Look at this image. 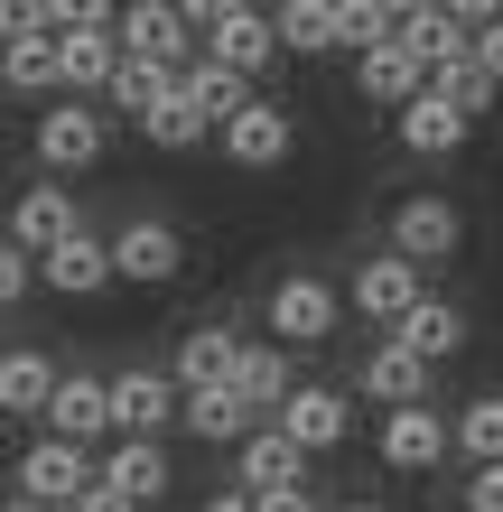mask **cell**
Segmentation results:
<instances>
[{"instance_id": "obj_31", "label": "cell", "mask_w": 503, "mask_h": 512, "mask_svg": "<svg viewBox=\"0 0 503 512\" xmlns=\"http://www.w3.org/2000/svg\"><path fill=\"white\" fill-rule=\"evenodd\" d=\"M38 280H47V261H38V252H19V243L0 252V298H10V308H19V298L38 289Z\"/></svg>"}, {"instance_id": "obj_3", "label": "cell", "mask_w": 503, "mask_h": 512, "mask_svg": "<svg viewBox=\"0 0 503 512\" xmlns=\"http://www.w3.org/2000/svg\"><path fill=\"white\" fill-rule=\"evenodd\" d=\"M429 308V270L420 261H401V252H373L364 270H354V317H373V326H401Z\"/></svg>"}, {"instance_id": "obj_7", "label": "cell", "mask_w": 503, "mask_h": 512, "mask_svg": "<svg viewBox=\"0 0 503 512\" xmlns=\"http://www.w3.org/2000/svg\"><path fill=\"white\" fill-rule=\"evenodd\" d=\"M168 419H187V382L177 373H150V364L112 373V429L122 438H159Z\"/></svg>"}, {"instance_id": "obj_4", "label": "cell", "mask_w": 503, "mask_h": 512, "mask_svg": "<svg viewBox=\"0 0 503 512\" xmlns=\"http://www.w3.org/2000/svg\"><path fill=\"white\" fill-rule=\"evenodd\" d=\"M345 317V289L317 280V270H289V280H271V336L280 345H327Z\"/></svg>"}, {"instance_id": "obj_26", "label": "cell", "mask_w": 503, "mask_h": 512, "mask_svg": "<svg viewBox=\"0 0 503 512\" xmlns=\"http://www.w3.org/2000/svg\"><path fill=\"white\" fill-rule=\"evenodd\" d=\"M457 140H466V112H448L438 94H420V103L401 112V149H410V159H448Z\"/></svg>"}, {"instance_id": "obj_38", "label": "cell", "mask_w": 503, "mask_h": 512, "mask_svg": "<svg viewBox=\"0 0 503 512\" xmlns=\"http://www.w3.org/2000/svg\"><path fill=\"white\" fill-rule=\"evenodd\" d=\"M336 512H382V503H336Z\"/></svg>"}, {"instance_id": "obj_27", "label": "cell", "mask_w": 503, "mask_h": 512, "mask_svg": "<svg viewBox=\"0 0 503 512\" xmlns=\"http://www.w3.org/2000/svg\"><path fill=\"white\" fill-rule=\"evenodd\" d=\"M457 457L466 466H503V391H476L457 410Z\"/></svg>"}, {"instance_id": "obj_1", "label": "cell", "mask_w": 503, "mask_h": 512, "mask_svg": "<svg viewBox=\"0 0 503 512\" xmlns=\"http://www.w3.org/2000/svg\"><path fill=\"white\" fill-rule=\"evenodd\" d=\"M196 28H205V66H224V75H261V66H280V19L271 10H252V0H215V10H196Z\"/></svg>"}, {"instance_id": "obj_34", "label": "cell", "mask_w": 503, "mask_h": 512, "mask_svg": "<svg viewBox=\"0 0 503 512\" xmlns=\"http://www.w3.org/2000/svg\"><path fill=\"white\" fill-rule=\"evenodd\" d=\"M196 512H261V503H252V494H243V485H224V494H205V503H196Z\"/></svg>"}, {"instance_id": "obj_32", "label": "cell", "mask_w": 503, "mask_h": 512, "mask_svg": "<svg viewBox=\"0 0 503 512\" xmlns=\"http://www.w3.org/2000/svg\"><path fill=\"white\" fill-rule=\"evenodd\" d=\"M466 512H503V466H476V475H466Z\"/></svg>"}, {"instance_id": "obj_11", "label": "cell", "mask_w": 503, "mask_h": 512, "mask_svg": "<svg viewBox=\"0 0 503 512\" xmlns=\"http://www.w3.org/2000/svg\"><path fill=\"white\" fill-rule=\"evenodd\" d=\"M457 243H466V224H457L448 196H410V205H392V252H401V261L429 270V261H448Z\"/></svg>"}, {"instance_id": "obj_37", "label": "cell", "mask_w": 503, "mask_h": 512, "mask_svg": "<svg viewBox=\"0 0 503 512\" xmlns=\"http://www.w3.org/2000/svg\"><path fill=\"white\" fill-rule=\"evenodd\" d=\"M10 512H47V503H28V494H10Z\"/></svg>"}, {"instance_id": "obj_33", "label": "cell", "mask_w": 503, "mask_h": 512, "mask_svg": "<svg viewBox=\"0 0 503 512\" xmlns=\"http://www.w3.org/2000/svg\"><path fill=\"white\" fill-rule=\"evenodd\" d=\"M476 66H485V75H494V84H503V10H494V19H485V28H476Z\"/></svg>"}, {"instance_id": "obj_36", "label": "cell", "mask_w": 503, "mask_h": 512, "mask_svg": "<svg viewBox=\"0 0 503 512\" xmlns=\"http://www.w3.org/2000/svg\"><path fill=\"white\" fill-rule=\"evenodd\" d=\"M252 503H261V512H317L308 494H252Z\"/></svg>"}, {"instance_id": "obj_5", "label": "cell", "mask_w": 503, "mask_h": 512, "mask_svg": "<svg viewBox=\"0 0 503 512\" xmlns=\"http://www.w3.org/2000/svg\"><path fill=\"white\" fill-rule=\"evenodd\" d=\"M94 485H103V466L84 457V447H66V438H38V447L19 457V494L47 503V512H75Z\"/></svg>"}, {"instance_id": "obj_16", "label": "cell", "mask_w": 503, "mask_h": 512, "mask_svg": "<svg viewBox=\"0 0 503 512\" xmlns=\"http://www.w3.org/2000/svg\"><path fill=\"white\" fill-rule=\"evenodd\" d=\"M56 47H66V94L75 103L112 94V75L131 66V56H122V28H75V38H56Z\"/></svg>"}, {"instance_id": "obj_17", "label": "cell", "mask_w": 503, "mask_h": 512, "mask_svg": "<svg viewBox=\"0 0 503 512\" xmlns=\"http://www.w3.org/2000/svg\"><path fill=\"white\" fill-rule=\"evenodd\" d=\"M252 429H261V410H252L233 382H205V391H187V438H205V447H243Z\"/></svg>"}, {"instance_id": "obj_22", "label": "cell", "mask_w": 503, "mask_h": 512, "mask_svg": "<svg viewBox=\"0 0 503 512\" xmlns=\"http://www.w3.org/2000/svg\"><path fill=\"white\" fill-rule=\"evenodd\" d=\"M56 382H66V373H56L38 345H10V364H0V410H10V419H47Z\"/></svg>"}, {"instance_id": "obj_35", "label": "cell", "mask_w": 503, "mask_h": 512, "mask_svg": "<svg viewBox=\"0 0 503 512\" xmlns=\"http://www.w3.org/2000/svg\"><path fill=\"white\" fill-rule=\"evenodd\" d=\"M75 512H140V503H122V494H112V485H94V494H84Z\"/></svg>"}, {"instance_id": "obj_15", "label": "cell", "mask_w": 503, "mask_h": 512, "mask_svg": "<svg viewBox=\"0 0 503 512\" xmlns=\"http://www.w3.org/2000/svg\"><path fill=\"white\" fill-rule=\"evenodd\" d=\"M112 261H122V280H177L187 243H177V224H159V215H131L122 233H112Z\"/></svg>"}, {"instance_id": "obj_24", "label": "cell", "mask_w": 503, "mask_h": 512, "mask_svg": "<svg viewBox=\"0 0 503 512\" xmlns=\"http://www.w3.org/2000/svg\"><path fill=\"white\" fill-rule=\"evenodd\" d=\"M233 364H243V336H233V326H215V317H196L187 345H177V382L205 391V382H224Z\"/></svg>"}, {"instance_id": "obj_9", "label": "cell", "mask_w": 503, "mask_h": 512, "mask_svg": "<svg viewBox=\"0 0 503 512\" xmlns=\"http://www.w3.org/2000/svg\"><path fill=\"white\" fill-rule=\"evenodd\" d=\"M75 233H84V215H75V196L56 187V177H38V187L10 205V243H19V252H38V261H47V252H66Z\"/></svg>"}, {"instance_id": "obj_25", "label": "cell", "mask_w": 503, "mask_h": 512, "mask_svg": "<svg viewBox=\"0 0 503 512\" xmlns=\"http://www.w3.org/2000/svg\"><path fill=\"white\" fill-rule=\"evenodd\" d=\"M280 47H289V56L345 47V0H289V10H280Z\"/></svg>"}, {"instance_id": "obj_19", "label": "cell", "mask_w": 503, "mask_h": 512, "mask_svg": "<svg viewBox=\"0 0 503 512\" xmlns=\"http://www.w3.org/2000/svg\"><path fill=\"white\" fill-rule=\"evenodd\" d=\"M224 382H233V391H243V401L261 410V429H271V419H280L289 401H299V382H289V345H243V364H233Z\"/></svg>"}, {"instance_id": "obj_12", "label": "cell", "mask_w": 503, "mask_h": 512, "mask_svg": "<svg viewBox=\"0 0 503 512\" xmlns=\"http://www.w3.org/2000/svg\"><path fill=\"white\" fill-rule=\"evenodd\" d=\"M354 391L382 401V410H420V401H429V364H420L401 336H382V345L364 354V373H354Z\"/></svg>"}, {"instance_id": "obj_13", "label": "cell", "mask_w": 503, "mask_h": 512, "mask_svg": "<svg viewBox=\"0 0 503 512\" xmlns=\"http://www.w3.org/2000/svg\"><path fill=\"white\" fill-rule=\"evenodd\" d=\"M354 75H364V103H392V112H410V103L429 94V56L410 47V38L373 47V56H354Z\"/></svg>"}, {"instance_id": "obj_23", "label": "cell", "mask_w": 503, "mask_h": 512, "mask_svg": "<svg viewBox=\"0 0 503 512\" xmlns=\"http://www.w3.org/2000/svg\"><path fill=\"white\" fill-rule=\"evenodd\" d=\"M103 485L122 494V503H159V494H168V447H159V438H122V447L103 457Z\"/></svg>"}, {"instance_id": "obj_14", "label": "cell", "mask_w": 503, "mask_h": 512, "mask_svg": "<svg viewBox=\"0 0 503 512\" xmlns=\"http://www.w3.org/2000/svg\"><path fill=\"white\" fill-rule=\"evenodd\" d=\"M280 429L308 447V457H327V447H345L354 438V401L345 391H327V382H299V401L280 410Z\"/></svg>"}, {"instance_id": "obj_18", "label": "cell", "mask_w": 503, "mask_h": 512, "mask_svg": "<svg viewBox=\"0 0 503 512\" xmlns=\"http://www.w3.org/2000/svg\"><path fill=\"white\" fill-rule=\"evenodd\" d=\"M289 149H299V122H289L280 103H252L243 122L224 131V159H233V168H280Z\"/></svg>"}, {"instance_id": "obj_28", "label": "cell", "mask_w": 503, "mask_h": 512, "mask_svg": "<svg viewBox=\"0 0 503 512\" xmlns=\"http://www.w3.org/2000/svg\"><path fill=\"white\" fill-rule=\"evenodd\" d=\"M205 131H215V112H205V103L187 94V84H177V94L150 112V122H140V140H150V149H196Z\"/></svg>"}, {"instance_id": "obj_8", "label": "cell", "mask_w": 503, "mask_h": 512, "mask_svg": "<svg viewBox=\"0 0 503 512\" xmlns=\"http://www.w3.org/2000/svg\"><path fill=\"white\" fill-rule=\"evenodd\" d=\"M233 485L243 494H308V447L271 419V429H252L243 447H233Z\"/></svg>"}, {"instance_id": "obj_29", "label": "cell", "mask_w": 503, "mask_h": 512, "mask_svg": "<svg viewBox=\"0 0 503 512\" xmlns=\"http://www.w3.org/2000/svg\"><path fill=\"white\" fill-rule=\"evenodd\" d=\"M401 345L420 354V364H448V354L466 345V308H448V298H429V308L401 326Z\"/></svg>"}, {"instance_id": "obj_21", "label": "cell", "mask_w": 503, "mask_h": 512, "mask_svg": "<svg viewBox=\"0 0 503 512\" xmlns=\"http://www.w3.org/2000/svg\"><path fill=\"white\" fill-rule=\"evenodd\" d=\"M112 280H122V261H112L103 233H75L66 252H47V289H56V298H103Z\"/></svg>"}, {"instance_id": "obj_10", "label": "cell", "mask_w": 503, "mask_h": 512, "mask_svg": "<svg viewBox=\"0 0 503 512\" xmlns=\"http://www.w3.org/2000/svg\"><path fill=\"white\" fill-rule=\"evenodd\" d=\"M448 447H457V429H448L429 401H420V410H382V466H392V475H429Z\"/></svg>"}, {"instance_id": "obj_6", "label": "cell", "mask_w": 503, "mask_h": 512, "mask_svg": "<svg viewBox=\"0 0 503 512\" xmlns=\"http://www.w3.org/2000/svg\"><path fill=\"white\" fill-rule=\"evenodd\" d=\"M103 149H112V131H103V112H94V103H75V94H66V103H47V112H38V168H47V177L94 168Z\"/></svg>"}, {"instance_id": "obj_2", "label": "cell", "mask_w": 503, "mask_h": 512, "mask_svg": "<svg viewBox=\"0 0 503 512\" xmlns=\"http://www.w3.org/2000/svg\"><path fill=\"white\" fill-rule=\"evenodd\" d=\"M122 56H140V66H168V75H196V66H205V28H196V10L131 0V10H122Z\"/></svg>"}, {"instance_id": "obj_30", "label": "cell", "mask_w": 503, "mask_h": 512, "mask_svg": "<svg viewBox=\"0 0 503 512\" xmlns=\"http://www.w3.org/2000/svg\"><path fill=\"white\" fill-rule=\"evenodd\" d=\"M429 94L448 103V112H466V122H485V112L503 103V84H494L485 66H448V75H429Z\"/></svg>"}, {"instance_id": "obj_20", "label": "cell", "mask_w": 503, "mask_h": 512, "mask_svg": "<svg viewBox=\"0 0 503 512\" xmlns=\"http://www.w3.org/2000/svg\"><path fill=\"white\" fill-rule=\"evenodd\" d=\"M103 429H112V382H94V373H66V382H56V410H47V438L84 447V438H103Z\"/></svg>"}]
</instances>
